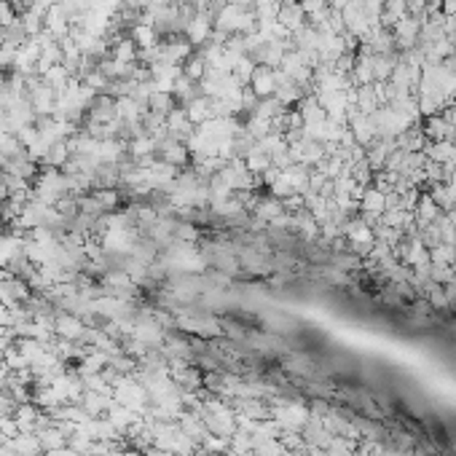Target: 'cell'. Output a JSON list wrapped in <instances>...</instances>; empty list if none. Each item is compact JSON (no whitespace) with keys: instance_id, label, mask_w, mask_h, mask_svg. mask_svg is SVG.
<instances>
[{"instance_id":"1","label":"cell","mask_w":456,"mask_h":456,"mask_svg":"<svg viewBox=\"0 0 456 456\" xmlns=\"http://www.w3.org/2000/svg\"><path fill=\"white\" fill-rule=\"evenodd\" d=\"M276 86H279V76H276V70L266 67V65L255 67V73H253V78H250V89L255 91L258 97H263V100H266V97H274Z\"/></svg>"},{"instance_id":"2","label":"cell","mask_w":456,"mask_h":456,"mask_svg":"<svg viewBox=\"0 0 456 456\" xmlns=\"http://www.w3.org/2000/svg\"><path fill=\"white\" fill-rule=\"evenodd\" d=\"M185 35H188L191 46H201L207 38H210V35H213V19L207 16V11H199V14L188 22Z\"/></svg>"},{"instance_id":"4","label":"cell","mask_w":456,"mask_h":456,"mask_svg":"<svg viewBox=\"0 0 456 456\" xmlns=\"http://www.w3.org/2000/svg\"><path fill=\"white\" fill-rule=\"evenodd\" d=\"M349 3L351 0H328V8H333V11H344Z\"/></svg>"},{"instance_id":"3","label":"cell","mask_w":456,"mask_h":456,"mask_svg":"<svg viewBox=\"0 0 456 456\" xmlns=\"http://www.w3.org/2000/svg\"><path fill=\"white\" fill-rule=\"evenodd\" d=\"M83 322L78 319V314H60L57 322H54V333L62 335V338H67V341H81V335H83Z\"/></svg>"},{"instance_id":"5","label":"cell","mask_w":456,"mask_h":456,"mask_svg":"<svg viewBox=\"0 0 456 456\" xmlns=\"http://www.w3.org/2000/svg\"><path fill=\"white\" fill-rule=\"evenodd\" d=\"M445 121H448V123H451V126L456 129V105L445 110Z\"/></svg>"}]
</instances>
